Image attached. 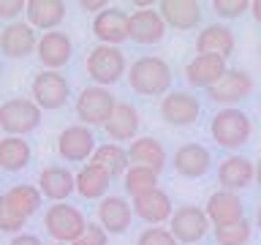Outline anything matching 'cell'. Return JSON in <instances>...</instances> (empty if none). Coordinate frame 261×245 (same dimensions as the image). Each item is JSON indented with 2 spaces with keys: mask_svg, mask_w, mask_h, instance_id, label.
I'll return each mask as SVG.
<instances>
[{
  "mask_svg": "<svg viewBox=\"0 0 261 245\" xmlns=\"http://www.w3.org/2000/svg\"><path fill=\"white\" fill-rule=\"evenodd\" d=\"M128 87L136 95L144 98H158L171 93V82H174V71L171 65L158 55H142L128 65Z\"/></svg>",
  "mask_w": 261,
  "mask_h": 245,
  "instance_id": "1",
  "label": "cell"
},
{
  "mask_svg": "<svg viewBox=\"0 0 261 245\" xmlns=\"http://www.w3.org/2000/svg\"><path fill=\"white\" fill-rule=\"evenodd\" d=\"M210 136L212 142L223 150H242L245 144L250 142L253 136V120L250 114L240 109V106H226V109H218L210 120Z\"/></svg>",
  "mask_w": 261,
  "mask_h": 245,
  "instance_id": "2",
  "label": "cell"
},
{
  "mask_svg": "<svg viewBox=\"0 0 261 245\" xmlns=\"http://www.w3.org/2000/svg\"><path fill=\"white\" fill-rule=\"evenodd\" d=\"M128 57L120 46H106V44H95L93 49H87L85 57V71L93 85L98 87H114L122 77H128Z\"/></svg>",
  "mask_w": 261,
  "mask_h": 245,
  "instance_id": "3",
  "label": "cell"
},
{
  "mask_svg": "<svg viewBox=\"0 0 261 245\" xmlns=\"http://www.w3.org/2000/svg\"><path fill=\"white\" fill-rule=\"evenodd\" d=\"M41 120L44 109L33 98H8L0 104V131L6 136H28L41 126Z\"/></svg>",
  "mask_w": 261,
  "mask_h": 245,
  "instance_id": "4",
  "label": "cell"
},
{
  "mask_svg": "<svg viewBox=\"0 0 261 245\" xmlns=\"http://www.w3.org/2000/svg\"><path fill=\"white\" fill-rule=\"evenodd\" d=\"M30 98L44 112H57L71 101V79L63 71H46L41 68L30 82Z\"/></svg>",
  "mask_w": 261,
  "mask_h": 245,
  "instance_id": "5",
  "label": "cell"
},
{
  "mask_svg": "<svg viewBox=\"0 0 261 245\" xmlns=\"http://www.w3.org/2000/svg\"><path fill=\"white\" fill-rule=\"evenodd\" d=\"M85 226H87L85 212L68 202H57V204H49L46 207L44 229L55 242H71L73 245L79 240V234L85 232Z\"/></svg>",
  "mask_w": 261,
  "mask_h": 245,
  "instance_id": "6",
  "label": "cell"
},
{
  "mask_svg": "<svg viewBox=\"0 0 261 245\" xmlns=\"http://www.w3.org/2000/svg\"><path fill=\"white\" fill-rule=\"evenodd\" d=\"M114 106H117V98L112 95V90L90 85V87H85L76 95V101H73V112H76V120L82 122V126H90V128L101 126L103 128L106 120L112 117Z\"/></svg>",
  "mask_w": 261,
  "mask_h": 245,
  "instance_id": "7",
  "label": "cell"
},
{
  "mask_svg": "<svg viewBox=\"0 0 261 245\" xmlns=\"http://www.w3.org/2000/svg\"><path fill=\"white\" fill-rule=\"evenodd\" d=\"M210 218L207 212H204V207H199V204H179V207H174V212H171L169 218V232L174 234V240L179 245H196L201 242L204 237L210 234Z\"/></svg>",
  "mask_w": 261,
  "mask_h": 245,
  "instance_id": "8",
  "label": "cell"
},
{
  "mask_svg": "<svg viewBox=\"0 0 261 245\" xmlns=\"http://www.w3.org/2000/svg\"><path fill=\"white\" fill-rule=\"evenodd\" d=\"M158 114L171 128H191L201 117V101L191 90H171L161 98Z\"/></svg>",
  "mask_w": 261,
  "mask_h": 245,
  "instance_id": "9",
  "label": "cell"
},
{
  "mask_svg": "<svg viewBox=\"0 0 261 245\" xmlns=\"http://www.w3.org/2000/svg\"><path fill=\"white\" fill-rule=\"evenodd\" d=\"M98 150V136L90 126L73 122V126L63 128L57 136V155L65 163H85L93 158V153Z\"/></svg>",
  "mask_w": 261,
  "mask_h": 245,
  "instance_id": "10",
  "label": "cell"
},
{
  "mask_svg": "<svg viewBox=\"0 0 261 245\" xmlns=\"http://www.w3.org/2000/svg\"><path fill=\"white\" fill-rule=\"evenodd\" d=\"M253 90H256V79L250 77V71L228 68L223 74V79L207 90V98L212 104H218L220 109H226V106H237V104H242L245 98H250Z\"/></svg>",
  "mask_w": 261,
  "mask_h": 245,
  "instance_id": "11",
  "label": "cell"
},
{
  "mask_svg": "<svg viewBox=\"0 0 261 245\" xmlns=\"http://www.w3.org/2000/svg\"><path fill=\"white\" fill-rule=\"evenodd\" d=\"M90 28H93V36L98 38V44L120 46L125 41H130V14L120 6H109L93 16Z\"/></svg>",
  "mask_w": 261,
  "mask_h": 245,
  "instance_id": "12",
  "label": "cell"
},
{
  "mask_svg": "<svg viewBox=\"0 0 261 245\" xmlns=\"http://www.w3.org/2000/svg\"><path fill=\"white\" fill-rule=\"evenodd\" d=\"M38 63L46 71H63L73 60V41L65 30H49L41 33L38 49H36Z\"/></svg>",
  "mask_w": 261,
  "mask_h": 245,
  "instance_id": "13",
  "label": "cell"
},
{
  "mask_svg": "<svg viewBox=\"0 0 261 245\" xmlns=\"http://www.w3.org/2000/svg\"><path fill=\"white\" fill-rule=\"evenodd\" d=\"M212 163H215L212 150L204 147L201 142H185L174 150V155H171V166H174V172L185 180L204 177L212 169Z\"/></svg>",
  "mask_w": 261,
  "mask_h": 245,
  "instance_id": "14",
  "label": "cell"
},
{
  "mask_svg": "<svg viewBox=\"0 0 261 245\" xmlns=\"http://www.w3.org/2000/svg\"><path fill=\"white\" fill-rule=\"evenodd\" d=\"M38 30L30 28L28 22H11L0 30V55L8 57V60H22V57H30L38 49Z\"/></svg>",
  "mask_w": 261,
  "mask_h": 245,
  "instance_id": "15",
  "label": "cell"
},
{
  "mask_svg": "<svg viewBox=\"0 0 261 245\" xmlns=\"http://www.w3.org/2000/svg\"><path fill=\"white\" fill-rule=\"evenodd\" d=\"M218 185L223 191L240 193L245 188L256 185V163L245 158L242 153H231L218 163Z\"/></svg>",
  "mask_w": 261,
  "mask_h": 245,
  "instance_id": "16",
  "label": "cell"
},
{
  "mask_svg": "<svg viewBox=\"0 0 261 245\" xmlns=\"http://www.w3.org/2000/svg\"><path fill=\"white\" fill-rule=\"evenodd\" d=\"M169 24L163 22L158 6L152 8H136L130 11V41L136 46H155L166 38Z\"/></svg>",
  "mask_w": 261,
  "mask_h": 245,
  "instance_id": "17",
  "label": "cell"
},
{
  "mask_svg": "<svg viewBox=\"0 0 261 245\" xmlns=\"http://www.w3.org/2000/svg\"><path fill=\"white\" fill-rule=\"evenodd\" d=\"M204 212H207L212 229H220V226H231V224H240L245 215V204H242V196L234 193V191H218L210 193L207 204H204Z\"/></svg>",
  "mask_w": 261,
  "mask_h": 245,
  "instance_id": "18",
  "label": "cell"
},
{
  "mask_svg": "<svg viewBox=\"0 0 261 245\" xmlns=\"http://www.w3.org/2000/svg\"><path fill=\"white\" fill-rule=\"evenodd\" d=\"M228 71V63L223 57H215V55H193L191 60L185 63V82L196 90H207L212 85H218L223 79V74Z\"/></svg>",
  "mask_w": 261,
  "mask_h": 245,
  "instance_id": "19",
  "label": "cell"
},
{
  "mask_svg": "<svg viewBox=\"0 0 261 245\" xmlns=\"http://www.w3.org/2000/svg\"><path fill=\"white\" fill-rule=\"evenodd\" d=\"M38 191L52 204L65 202L71 199V193H76V175L63 163H49L38 175Z\"/></svg>",
  "mask_w": 261,
  "mask_h": 245,
  "instance_id": "20",
  "label": "cell"
},
{
  "mask_svg": "<svg viewBox=\"0 0 261 245\" xmlns=\"http://www.w3.org/2000/svg\"><path fill=\"white\" fill-rule=\"evenodd\" d=\"M130 207H134V215L142 218L144 224L163 226V224H169L171 212H174V202H171V196L163 188H152V191L130 199Z\"/></svg>",
  "mask_w": 261,
  "mask_h": 245,
  "instance_id": "21",
  "label": "cell"
},
{
  "mask_svg": "<svg viewBox=\"0 0 261 245\" xmlns=\"http://www.w3.org/2000/svg\"><path fill=\"white\" fill-rule=\"evenodd\" d=\"M139 128H142V114H139V109L128 101H117L112 117L103 126V134L109 136V142H117V144L128 142L130 144L139 136Z\"/></svg>",
  "mask_w": 261,
  "mask_h": 245,
  "instance_id": "22",
  "label": "cell"
},
{
  "mask_svg": "<svg viewBox=\"0 0 261 245\" xmlns=\"http://www.w3.org/2000/svg\"><path fill=\"white\" fill-rule=\"evenodd\" d=\"M237 49V38H234V30L223 22H212V24H204L196 36V55H215V57H228L234 55Z\"/></svg>",
  "mask_w": 261,
  "mask_h": 245,
  "instance_id": "23",
  "label": "cell"
},
{
  "mask_svg": "<svg viewBox=\"0 0 261 245\" xmlns=\"http://www.w3.org/2000/svg\"><path fill=\"white\" fill-rule=\"evenodd\" d=\"M130 220H134V207L125 196L109 193L98 202V224L109 234H125L130 229Z\"/></svg>",
  "mask_w": 261,
  "mask_h": 245,
  "instance_id": "24",
  "label": "cell"
},
{
  "mask_svg": "<svg viewBox=\"0 0 261 245\" xmlns=\"http://www.w3.org/2000/svg\"><path fill=\"white\" fill-rule=\"evenodd\" d=\"M128 158H130V166H144V169L158 172V175H163V169L169 166L166 147L155 136H136L128 144Z\"/></svg>",
  "mask_w": 261,
  "mask_h": 245,
  "instance_id": "25",
  "label": "cell"
},
{
  "mask_svg": "<svg viewBox=\"0 0 261 245\" xmlns=\"http://www.w3.org/2000/svg\"><path fill=\"white\" fill-rule=\"evenodd\" d=\"M158 11L163 22L174 30H196L204 16L199 0H161Z\"/></svg>",
  "mask_w": 261,
  "mask_h": 245,
  "instance_id": "26",
  "label": "cell"
},
{
  "mask_svg": "<svg viewBox=\"0 0 261 245\" xmlns=\"http://www.w3.org/2000/svg\"><path fill=\"white\" fill-rule=\"evenodd\" d=\"M24 16H28L30 28H36L41 33L60 30V24L68 16V3H63V0H28Z\"/></svg>",
  "mask_w": 261,
  "mask_h": 245,
  "instance_id": "27",
  "label": "cell"
},
{
  "mask_svg": "<svg viewBox=\"0 0 261 245\" xmlns=\"http://www.w3.org/2000/svg\"><path fill=\"white\" fill-rule=\"evenodd\" d=\"M33 161V147L24 136H0V172L22 175Z\"/></svg>",
  "mask_w": 261,
  "mask_h": 245,
  "instance_id": "28",
  "label": "cell"
},
{
  "mask_svg": "<svg viewBox=\"0 0 261 245\" xmlns=\"http://www.w3.org/2000/svg\"><path fill=\"white\" fill-rule=\"evenodd\" d=\"M109 188H112V175L95 163H85L79 172H76V193L87 202H101L109 196Z\"/></svg>",
  "mask_w": 261,
  "mask_h": 245,
  "instance_id": "29",
  "label": "cell"
},
{
  "mask_svg": "<svg viewBox=\"0 0 261 245\" xmlns=\"http://www.w3.org/2000/svg\"><path fill=\"white\" fill-rule=\"evenodd\" d=\"M0 202L8 204V207H11L14 212H19L22 218H28V220H30V218L41 210V204H44V193L38 191V185L16 183V185L8 188V191H3Z\"/></svg>",
  "mask_w": 261,
  "mask_h": 245,
  "instance_id": "30",
  "label": "cell"
},
{
  "mask_svg": "<svg viewBox=\"0 0 261 245\" xmlns=\"http://www.w3.org/2000/svg\"><path fill=\"white\" fill-rule=\"evenodd\" d=\"M90 163H95V166L106 169L114 177H122L125 172L130 169V158H128V147H122L117 142H103L98 144V150L93 153V158H90Z\"/></svg>",
  "mask_w": 261,
  "mask_h": 245,
  "instance_id": "31",
  "label": "cell"
},
{
  "mask_svg": "<svg viewBox=\"0 0 261 245\" xmlns=\"http://www.w3.org/2000/svg\"><path fill=\"white\" fill-rule=\"evenodd\" d=\"M158 172L152 169H144V166H130L125 175H122V188H125V193L130 199H136V196H142L147 191H152V188H161L158 185Z\"/></svg>",
  "mask_w": 261,
  "mask_h": 245,
  "instance_id": "32",
  "label": "cell"
},
{
  "mask_svg": "<svg viewBox=\"0 0 261 245\" xmlns=\"http://www.w3.org/2000/svg\"><path fill=\"white\" fill-rule=\"evenodd\" d=\"M253 229H256V226H253V220L242 218L240 224L212 229V237H215L218 245H248L250 237H253Z\"/></svg>",
  "mask_w": 261,
  "mask_h": 245,
  "instance_id": "33",
  "label": "cell"
},
{
  "mask_svg": "<svg viewBox=\"0 0 261 245\" xmlns=\"http://www.w3.org/2000/svg\"><path fill=\"white\" fill-rule=\"evenodd\" d=\"M136 245H179V242L169 232V226H147L136 237Z\"/></svg>",
  "mask_w": 261,
  "mask_h": 245,
  "instance_id": "34",
  "label": "cell"
},
{
  "mask_svg": "<svg viewBox=\"0 0 261 245\" xmlns=\"http://www.w3.org/2000/svg\"><path fill=\"white\" fill-rule=\"evenodd\" d=\"M253 0H215L212 3V11H215L220 19H237V16L250 11Z\"/></svg>",
  "mask_w": 261,
  "mask_h": 245,
  "instance_id": "35",
  "label": "cell"
},
{
  "mask_svg": "<svg viewBox=\"0 0 261 245\" xmlns=\"http://www.w3.org/2000/svg\"><path fill=\"white\" fill-rule=\"evenodd\" d=\"M24 224H28V218H22L19 212H14L8 204L0 202V232L3 234H22Z\"/></svg>",
  "mask_w": 261,
  "mask_h": 245,
  "instance_id": "36",
  "label": "cell"
},
{
  "mask_svg": "<svg viewBox=\"0 0 261 245\" xmlns=\"http://www.w3.org/2000/svg\"><path fill=\"white\" fill-rule=\"evenodd\" d=\"M73 245H109V232L98 220H87L85 232L79 234V240Z\"/></svg>",
  "mask_w": 261,
  "mask_h": 245,
  "instance_id": "37",
  "label": "cell"
},
{
  "mask_svg": "<svg viewBox=\"0 0 261 245\" xmlns=\"http://www.w3.org/2000/svg\"><path fill=\"white\" fill-rule=\"evenodd\" d=\"M28 11V0H0V19L3 22H16V16Z\"/></svg>",
  "mask_w": 261,
  "mask_h": 245,
  "instance_id": "38",
  "label": "cell"
},
{
  "mask_svg": "<svg viewBox=\"0 0 261 245\" xmlns=\"http://www.w3.org/2000/svg\"><path fill=\"white\" fill-rule=\"evenodd\" d=\"M8 245H44V240H41L38 234H33V232H22V234H14Z\"/></svg>",
  "mask_w": 261,
  "mask_h": 245,
  "instance_id": "39",
  "label": "cell"
},
{
  "mask_svg": "<svg viewBox=\"0 0 261 245\" xmlns=\"http://www.w3.org/2000/svg\"><path fill=\"white\" fill-rule=\"evenodd\" d=\"M79 8L87 14H101L103 8H109V3L106 0H79Z\"/></svg>",
  "mask_w": 261,
  "mask_h": 245,
  "instance_id": "40",
  "label": "cell"
},
{
  "mask_svg": "<svg viewBox=\"0 0 261 245\" xmlns=\"http://www.w3.org/2000/svg\"><path fill=\"white\" fill-rule=\"evenodd\" d=\"M250 16L261 24V0H253V3H250Z\"/></svg>",
  "mask_w": 261,
  "mask_h": 245,
  "instance_id": "41",
  "label": "cell"
},
{
  "mask_svg": "<svg viewBox=\"0 0 261 245\" xmlns=\"http://www.w3.org/2000/svg\"><path fill=\"white\" fill-rule=\"evenodd\" d=\"M253 226L261 232V202H258V207H256V218H253Z\"/></svg>",
  "mask_w": 261,
  "mask_h": 245,
  "instance_id": "42",
  "label": "cell"
},
{
  "mask_svg": "<svg viewBox=\"0 0 261 245\" xmlns=\"http://www.w3.org/2000/svg\"><path fill=\"white\" fill-rule=\"evenodd\" d=\"M256 188L261 191V161H256Z\"/></svg>",
  "mask_w": 261,
  "mask_h": 245,
  "instance_id": "43",
  "label": "cell"
},
{
  "mask_svg": "<svg viewBox=\"0 0 261 245\" xmlns=\"http://www.w3.org/2000/svg\"><path fill=\"white\" fill-rule=\"evenodd\" d=\"M0 79H3V57H0Z\"/></svg>",
  "mask_w": 261,
  "mask_h": 245,
  "instance_id": "44",
  "label": "cell"
},
{
  "mask_svg": "<svg viewBox=\"0 0 261 245\" xmlns=\"http://www.w3.org/2000/svg\"><path fill=\"white\" fill-rule=\"evenodd\" d=\"M55 245H71V242H55Z\"/></svg>",
  "mask_w": 261,
  "mask_h": 245,
  "instance_id": "45",
  "label": "cell"
},
{
  "mask_svg": "<svg viewBox=\"0 0 261 245\" xmlns=\"http://www.w3.org/2000/svg\"><path fill=\"white\" fill-rule=\"evenodd\" d=\"M258 57H261V41H258Z\"/></svg>",
  "mask_w": 261,
  "mask_h": 245,
  "instance_id": "46",
  "label": "cell"
}]
</instances>
